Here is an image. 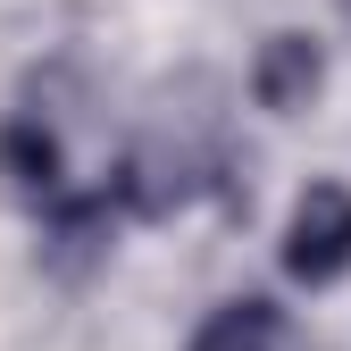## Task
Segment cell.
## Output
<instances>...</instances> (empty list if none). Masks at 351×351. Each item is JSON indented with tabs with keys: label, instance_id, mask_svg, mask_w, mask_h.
I'll list each match as a JSON object with an SVG mask.
<instances>
[{
	"label": "cell",
	"instance_id": "1",
	"mask_svg": "<svg viewBox=\"0 0 351 351\" xmlns=\"http://www.w3.org/2000/svg\"><path fill=\"white\" fill-rule=\"evenodd\" d=\"M285 276L293 285H335L351 276V184H310L285 226Z\"/></svg>",
	"mask_w": 351,
	"mask_h": 351
},
{
	"label": "cell",
	"instance_id": "2",
	"mask_svg": "<svg viewBox=\"0 0 351 351\" xmlns=\"http://www.w3.org/2000/svg\"><path fill=\"white\" fill-rule=\"evenodd\" d=\"M109 234H117V201H109V184H101V193H67V201L42 209V268L67 276V285H84V276L109 259Z\"/></svg>",
	"mask_w": 351,
	"mask_h": 351
},
{
	"label": "cell",
	"instance_id": "3",
	"mask_svg": "<svg viewBox=\"0 0 351 351\" xmlns=\"http://www.w3.org/2000/svg\"><path fill=\"white\" fill-rule=\"evenodd\" d=\"M0 184H9L25 209L67 201V143H59V125L42 109H17L9 125H0Z\"/></svg>",
	"mask_w": 351,
	"mask_h": 351
},
{
	"label": "cell",
	"instance_id": "4",
	"mask_svg": "<svg viewBox=\"0 0 351 351\" xmlns=\"http://www.w3.org/2000/svg\"><path fill=\"white\" fill-rule=\"evenodd\" d=\"M318 84H326V51H318V34L285 25V34L259 42V59H251V101H259V109L301 117V109L318 101Z\"/></svg>",
	"mask_w": 351,
	"mask_h": 351
},
{
	"label": "cell",
	"instance_id": "5",
	"mask_svg": "<svg viewBox=\"0 0 351 351\" xmlns=\"http://www.w3.org/2000/svg\"><path fill=\"white\" fill-rule=\"evenodd\" d=\"M184 351H318V343L301 335L293 310H276L268 293H243V301H217V310L193 326Z\"/></svg>",
	"mask_w": 351,
	"mask_h": 351
},
{
	"label": "cell",
	"instance_id": "6",
	"mask_svg": "<svg viewBox=\"0 0 351 351\" xmlns=\"http://www.w3.org/2000/svg\"><path fill=\"white\" fill-rule=\"evenodd\" d=\"M343 17H351V0H343Z\"/></svg>",
	"mask_w": 351,
	"mask_h": 351
}]
</instances>
